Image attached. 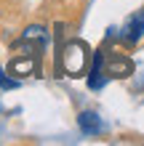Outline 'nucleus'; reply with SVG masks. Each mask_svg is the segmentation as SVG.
<instances>
[{"mask_svg": "<svg viewBox=\"0 0 144 146\" xmlns=\"http://www.w3.org/2000/svg\"><path fill=\"white\" fill-rule=\"evenodd\" d=\"M88 56H91V50L86 42H80V40H72L70 45H67L64 50H59V72H67L70 77H83L86 74V66H88Z\"/></svg>", "mask_w": 144, "mask_h": 146, "instance_id": "f257e3e1", "label": "nucleus"}, {"mask_svg": "<svg viewBox=\"0 0 144 146\" xmlns=\"http://www.w3.org/2000/svg\"><path fill=\"white\" fill-rule=\"evenodd\" d=\"M141 35H144V8H141V11H136L133 16H128V19H125V24H123V32H120L123 42H128V45H133V42H136Z\"/></svg>", "mask_w": 144, "mask_h": 146, "instance_id": "f03ea898", "label": "nucleus"}, {"mask_svg": "<svg viewBox=\"0 0 144 146\" xmlns=\"http://www.w3.org/2000/svg\"><path fill=\"white\" fill-rule=\"evenodd\" d=\"M78 125H80V130L86 135H99L101 127H104V125H101V117L96 114V111H80Z\"/></svg>", "mask_w": 144, "mask_h": 146, "instance_id": "7ed1b4c3", "label": "nucleus"}, {"mask_svg": "<svg viewBox=\"0 0 144 146\" xmlns=\"http://www.w3.org/2000/svg\"><path fill=\"white\" fill-rule=\"evenodd\" d=\"M24 42H38V45H46V42H48V32H46V27L32 24V27L24 32Z\"/></svg>", "mask_w": 144, "mask_h": 146, "instance_id": "39448f33", "label": "nucleus"}, {"mask_svg": "<svg viewBox=\"0 0 144 146\" xmlns=\"http://www.w3.org/2000/svg\"><path fill=\"white\" fill-rule=\"evenodd\" d=\"M133 72V64L128 61L125 56H115L109 58V64H107V74H112V77H125V74H131Z\"/></svg>", "mask_w": 144, "mask_h": 146, "instance_id": "20e7f679", "label": "nucleus"}]
</instances>
